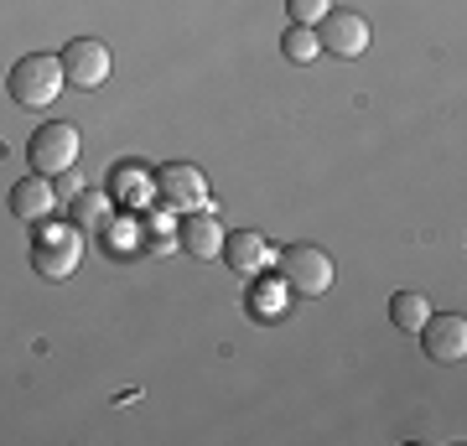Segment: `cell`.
<instances>
[{
	"instance_id": "cell-12",
	"label": "cell",
	"mask_w": 467,
	"mask_h": 446,
	"mask_svg": "<svg viewBox=\"0 0 467 446\" xmlns=\"http://www.w3.org/2000/svg\"><path fill=\"white\" fill-rule=\"evenodd\" d=\"M426 316H431V306H426L420 291H395L389 296V322H395V332H420Z\"/></svg>"
},
{
	"instance_id": "cell-7",
	"label": "cell",
	"mask_w": 467,
	"mask_h": 446,
	"mask_svg": "<svg viewBox=\"0 0 467 446\" xmlns=\"http://www.w3.org/2000/svg\"><path fill=\"white\" fill-rule=\"evenodd\" d=\"M420 347L431 364H462L467 358V316L462 312H431L420 322Z\"/></svg>"
},
{
	"instance_id": "cell-11",
	"label": "cell",
	"mask_w": 467,
	"mask_h": 446,
	"mask_svg": "<svg viewBox=\"0 0 467 446\" xmlns=\"http://www.w3.org/2000/svg\"><path fill=\"white\" fill-rule=\"evenodd\" d=\"M177 239H182V249L198 254V260H218V249H223V229H218L213 213H187V223H182Z\"/></svg>"
},
{
	"instance_id": "cell-6",
	"label": "cell",
	"mask_w": 467,
	"mask_h": 446,
	"mask_svg": "<svg viewBox=\"0 0 467 446\" xmlns=\"http://www.w3.org/2000/svg\"><path fill=\"white\" fill-rule=\"evenodd\" d=\"M312 32H317V47L333 52V57H364L368 52V21L358 16V11L327 5V16H322Z\"/></svg>"
},
{
	"instance_id": "cell-13",
	"label": "cell",
	"mask_w": 467,
	"mask_h": 446,
	"mask_svg": "<svg viewBox=\"0 0 467 446\" xmlns=\"http://www.w3.org/2000/svg\"><path fill=\"white\" fill-rule=\"evenodd\" d=\"M281 57H285V63H317V57H322L317 32L291 21V26H285V36H281Z\"/></svg>"
},
{
	"instance_id": "cell-10",
	"label": "cell",
	"mask_w": 467,
	"mask_h": 446,
	"mask_svg": "<svg viewBox=\"0 0 467 446\" xmlns=\"http://www.w3.org/2000/svg\"><path fill=\"white\" fill-rule=\"evenodd\" d=\"M218 260L229 264L234 275H244V281H250L254 270H265V260H270V244H265V239H260L254 229L223 233V249H218Z\"/></svg>"
},
{
	"instance_id": "cell-5",
	"label": "cell",
	"mask_w": 467,
	"mask_h": 446,
	"mask_svg": "<svg viewBox=\"0 0 467 446\" xmlns=\"http://www.w3.org/2000/svg\"><path fill=\"white\" fill-rule=\"evenodd\" d=\"M57 63H63L67 88H99V83L109 78V47H104L99 36H73V42L57 52Z\"/></svg>"
},
{
	"instance_id": "cell-1",
	"label": "cell",
	"mask_w": 467,
	"mask_h": 446,
	"mask_svg": "<svg viewBox=\"0 0 467 446\" xmlns=\"http://www.w3.org/2000/svg\"><path fill=\"white\" fill-rule=\"evenodd\" d=\"M63 88H67L63 63L47 57V52H26V57H16V67L5 73V94H11L21 109H47Z\"/></svg>"
},
{
	"instance_id": "cell-15",
	"label": "cell",
	"mask_w": 467,
	"mask_h": 446,
	"mask_svg": "<svg viewBox=\"0 0 467 446\" xmlns=\"http://www.w3.org/2000/svg\"><path fill=\"white\" fill-rule=\"evenodd\" d=\"M125 192H130V198H140V192H146V177H140V171H130V166H119V171H115V198H125Z\"/></svg>"
},
{
	"instance_id": "cell-8",
	"label": "cell",
	"mask_w": 467,
	"mask_h": 446,
	"mask_svg": "<svg viewBox=\"0 0 467 446\" xmlns=\"http://www.w3.org/2000/svg\"><path fill=\"white\" fill-rule=\"evenodd\" d=\"M78 260H84V239L67 229H52L47 239L36 233L32 244V270L36 275H47V281H67L73 270H78Z\"/></svg>"
},
{
	"instance_id": "cell-14",
	"label": "cell",
	"mask_w": 467,
	"mask_h": 446,
	"mask_svg": "<svg viewBox=\"0 0 467 446\" xmlns=\"http://www.w3.org/2000/svg\"><path fill=\"white\" fill-rule=\"evenodd\" d=\"M327 5H333V0H285V16L296 21V26H317V21L327 16Z\"/></svg>"
},
{
	"instance_id": "cell-3",
	"label": "cell",
	"mask_w": 467,
	"mask_h": 446,
	"mask_svg": "<svg viewBox=\"0 0 467 446\" xmlns=\"http://www.w3.org/2000/svg\"><path fill=\"white\" fill-rule=\"evenodd\" d=\"M26 161L42 177H63L67 166H78V125H67V119L36 125L32 140H26Z\"/></svg>"
},
{
	"instance_id": "cell-4",
	"label": "cell",
	"mask_w": 467,
	"mask_h": 446,
	"mask_svg": "<svg viewBox=\"0 0 467 446\" xmlns=\"http://www.w3.org/2000/svg\"><path fill=\"white\" fill-rule=\"evenodd\" d=\"M156 192L167 198V208H187V213L208 208V213H218L213 192H208V177H202L192 161H167L161 166V171H156Z\"/></svg>"
},
{
	"instance_id": "cell-2",
	"label": "cell",
	"mask_w": 467,
	"mask_h": 446,
	"mask_svg": "<svg viewBox=\"0 0 467 446\" xmlns=\"http://www.w3.org/2000/svg\"><path fill=\"white\" fill-rule=\"evenodd\" d=\"M281 281L285 291H296V296H327L337 281V270H333V254L317 244H291L281 249Z\"/></svg>"
},
{
	"instance_id": "cell-9",
	"label": "cell",
	"mask_w": 467,
	"mask_h": 446,
	"mask_svg": "<svg viewBox=\"0 0 467 446\" xmlns=\"http://www.w3.org/2000/svg\"><path fill=\"white\" fill-rule=\"evenodd\" d=\"M5 202H11V213H16L21 223H47V218H52V208H57V192H52V182L42 177V171H32V177H21V182H11Z\"/></svg>"
}]
</instances>
